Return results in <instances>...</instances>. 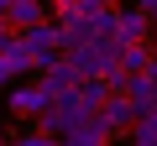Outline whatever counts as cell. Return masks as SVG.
Instances as JSON below:
<instances>
[{
    "mask_svg": "<svg viewBox=\"0 0 157 146\" xmlns=\"http://www.w3.org/2000/svg\"><path fill=\"white\" fill-rule=\"evenodd\" d=\"M121 37L110 42H78V47H63V63L73 68V78H105V73L121 63Z\"/></svg>",
    "mask_w": 157,
    "mask_h": 146,
    "instance_id": "cell-1",
    "label": "cell"
},
{
    "mask_svg": "<svg viewBox=\"0 0 157 146\" xmlns=\"http://www.w3.org/2000/svg\"><path fill=\"white\" fill-rule=\"evenodd\" d=\"M21 37V47L32 52V68H42L47 57H58L63 52V37H58V26L52 21H37V26H26V31H16Z\"/></svg>",
    "mask_w": 157,
    "mask_h": 146,
    "instance_id": "cell-2",
    "label": "cell"
},
{
    "mask_svg": "<svg viewBox=\"0 0 157 146\" xmlns=\"http://www.w3.org/2000/svg\"><path fill=\"white\" fill-rule=\"evenodd\" d=\"M37 21H47V0H11L6 5V26L11 31H26Z\"/></svg>",
    "mask_w": 157,
    "mask_h": 146,
    "instance_id": "cell-3",
    "label": "cell"
},
{
    "mask_svg": "<svg viewBox=\"0 0 157 146\" xmlns=\"http://www.w3.org/2000/svg\"><path fill=\"white\" fill-rule=\"evenodd\" d=\"M100 115H105V125H110V136H131V125H136V110H131V99L126 94H110L105 104H100Z\"/></svg>",
    "mask_w": 157,
    "mask_h": 146,
    "instance_id": "cell-4",
    "label": "cell"
},
{
    "mask_svg": "<svg viewBox=\"0 0 157 146\" xmlns=\"http://www.w3.org/2000/svg\"><path fill=\"white\" fill-rule=\"evenodd\" d=\"M115 37L121 42H152V21L141 11H121L115 5Z\"/></svg>",
    "mask_w": 157,
    "mask_h": 146,
    "instance_id": "cell-5",
    "label": "cell"
},
{
    "mask_svg": "<svg viewBox=\"0 0 157 146\" xmlns=\"http://www.w3.org/2000/svg\"><path fill=\"white\" fill-rule=\"evenodd\" d=\"M58 146H110V125H105V115H94L89 125H78V130H68Z\"/></svg>",
    "mask_w": 157,
    "mask_h": 146,
    "instance_id": "cell-6",
    "label": "cell"
},
{
    "mask_svg": "<svg viewBox=\"0 0 157 146\" xmlns=\"http://www.w3.org/2000/svg\"><path fill=\"white\" fill-rule=\"evenodd\" d=\"M0 57L11 63V73H16V78H21V73H32V52L21 47V37H16V31H6V37H0Z\"/></svg>",
    "mask_w": 157,
    "mask_h": 146,
    "instance_id": "cell-7",
    "label": "cell"
},
{
    "mask_svg": "<svg viewBox=\"0 0 157 146\" xmlns=\"http://www.w3.org/2000/svg\"><path fill=\"white\" fill-rule=\"evenodd\" d=\"M42 104H47V99H42V89H11V115H26V120H32Z\"/></svg>",
    "mask_w": 157,
    "mask_h": 146,
    "instance_id": "cell-8",
    "label": "cell"
},
{
    "mask_svg": "<svg viewBox=\"0 0 157 146\" xmlns=\"http://www.w3.org/2000/svg\"><path fill=\"white\" fill-rule=\"evenodd\" d=\"M89 21V42H110L115 37V5H105L100 16H84Z\"/></svg>",
    "mask_w": 157,
    "mask_h": 146,
    "instance_id": "cell-9",
    "label": "cell"
},
{
    "mask_svg": "<svg viewBox=\"0 0 157 146\" xmlns=\"http://www.w3.org/2000/svg\"><path fill=\"white\" fill-rule=\"evenodd\" d=\"M131 146H157V115H136V125H131Z\"/></svg>",
    "mask_w": 157,
    "mask_h": 146,
    "instance_id": "cell-10",
    "label": "cell"
},
{
    "mask_svg": "<svg viewBox=\"0 0 157 146\" xmlns=\"http://www.w3.org/2000/svg\"><path fill=\"white\" fill-rule=\"evenodd\" d=\"M73 94H78V99H84V104H105V99H110L100 78H78V84H73Z\"/></svg>",
    "mask_w": 157,
    "mask_h": 146,
    "instance_id": "cell-11",
    "label": "cell"
},
{
    "mask_svg": "<svg viewBox=\"0 0 157 146\" xmlns=\"http://www.w3.org/2000/svg\"><path fill=\"white\" fill-rule=\"evenodd\" d=\"M11 146H58V136H47V130H26V136H11Z\"/></svg>",
    "mask_w": 157,
    "mask_h": 146,
    "instance_id": "cell-12",
    "label": "cell"
},
{
    "mask_svg": "<svg viewBox=\"0 0 157 146\" xmlns=\"http://www.w3.org/2000/svg\"><path fill=\"white\" fill-rule=\"evenodd\" d=\"M6 84H16V73H11V63H6V57H0V89H6Z\"/></svg>",
    "mask_w": 157,
    "mask_h": 146,
    "instance_id": "cell-13",
    "label": "cell"
},
{
    "mask_svg": "<svg viewBox=\"0 0 157 146\" xmlns=\"http://www.w3.org/2000/svg\"><path fill=\"white\" fill-rule=\"evenodd\" d=\"M152 11H157V0H141V16H152Z\"/></svg>",
    "mask_w": 157,
    "mask_h": 146,
    "instance_id": "cell-14",
    "label": "cell"
},
{
    "mask_svg": "<svg viewBox=\"0 0 157 146\" xmlns=\"http://www.w3.org/2000/svg\"><path fill=\"white\" fill-rule=\"evenodd\" d=\"M147 21H152V37H157V11H152V16H147Z\"/></svg>",
    "mask_w": 157,
    "mask_h": 146,
    "instance_id": "cell-15",
    "label": "cell"
},
{
    "mask_svg": "<svg viewBox=\"0 0 157 146\" xmlns=\"http://www.w3.org/2000/svg\"><path fill=\"white\" fill-rule=\"evenodd\" d=\"M47 5H73V0H47Z\"/></svg>",
    "mask_w": 157,
    "mask_h": 146,
    "instance_id": "cell-16",
    "label": "cell"
},
{
    "mask_svg": "<svg viewBox=\"0 0 157 146\" xmlns=\"http://www.w3.org/2000/svg\"><path fill=\"white\" fill-rule=\"evenodd\" d=\"M6 31H11V26H6V16H0V37H6Z\"/></svg>",
    "mask_w": 157,
    "mask_h": 146,
    "instance_id": "cell-17",
    "label": "cell"
},
{
    "mask_svg": "<svg viewBox=\"0 0 157 146\" xmlns=\"http://www.w3.org/2000/svg\"><path fill=\"white\" fill-rule=\"evenodd\" d=\"M0 146H11V136H0Z\"/></svg>",
    "mask_w": 157,
    "mask_h": 146,
    "instance_id": "cell-18",
    "label": "cell"
},
{
    "mask_svg": "<svg viewBox=\"0 0 157 146\" xmlns=\"http://www.w3.org/2000/svg\"><path fill=\"white\" fill-rule=\"evenodd\" d=\"M152 57H157V37H152Z\"/></svg>",
    "mask_w": 157,
    "mask_h": 146,
    "instance_id": "cell-19",
    "label": "cell"
},
{
    "mask_svg": "<svg viewBox=\"0 0 157 146\" xmlns=\"http://www.w3.org/2000/svg\"><path fill=\"white\" fill-rule=\"evenodd\" d=\"M105 5H115V0H105Z\"/></svg>",
    "mask_w": 157,
    "mask_h": 146,
    "instance_id": "cell-20",
    "label": "cell"
},
{
    "mask_svg": "<svg viewBox=\"0 0 157 146\" xmlns=\"http://www.w3.org/2000/svg\"><path fill=\"white\" fill-rule=\"evenodd\" d=\"M0 136H6V130H0Z\"/></svg>",
    "mask_w": 157,
    "mask_h": 146,
    "instance_id": "cell-21",
    "label": "cell"
}]
</instances>
